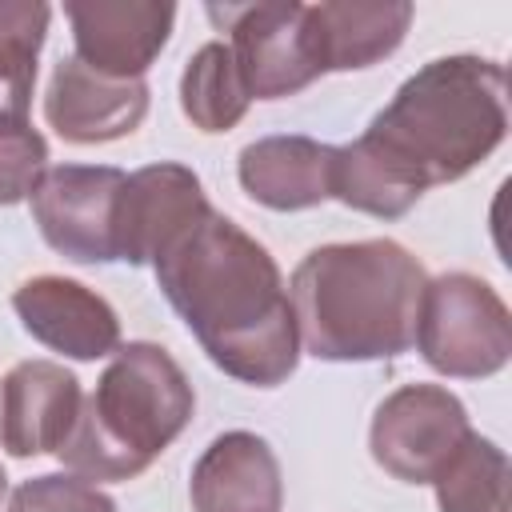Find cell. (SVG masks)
Returning a JSON list of instances; mask_svg holds the SVG:
<instances>
[{"label":"cell","instance_id":"obj_17","mask_svg":"<svg viewBox=\"0 0 512 512\" xmlns=\"http://www.w3.org/2000/svg\"><path fill=\"white\" fill-rule=\"evenodd\" d=\"M252 96L224 40H208L196 48L180 76V108L200 132H228L244 120Z\"/></svg>","mask_w":512,"mask_h":512},{"label":"cell","instance_id":"obj_9","mask_svg":"<svg viewBox=\"0 0 512 512\" xmlns=\"http://www.w3.org/2000/svg\"><path fill=\"white\" fill-rule=\"evenodd\" d=\"M208 212L212 204L192 168L172 160L136 168L132 176H124V188L116 196V260L156 264V256Z\"/></svg>","mask_w":512,"mask_h":512},{"label":"cell","instance_id":"obj_18","mask_svg":"<svg viewBox=\"0 0 512 512\" xmlns=\"http://www.w3.org/2000/svg\"><path fill=\"white\" fill-rule=\"evenodd\" d=\"M48 16L40 0H0V120H28Z\"/></svg>","mask_w":512,"mask_h":512},{"label":"cell","instance_id":"obj_10","mask_svg":"<svg viewBox=\"0 0 512 512\" xmlns=\"http://www.w3.org/2000/svg\"><path fill=\"white\" fill-rule=\"evenodd\" d=\"M64 16L72 24L76 60L116 76V80H144L148 64L164 52L176 4L168 0H68Z\"/></svg>","mask_w":512,"mask_h":512},{"label":"cell","instance_id":"obj_5","mask_svg":"<svg viewBox=\"0 0 512 512\" xmlns=\"http://www.w3.org/2000/svg\"><path fill=\"white\" fill-rule=\"evenodd\" d=\"M416 348L440 376H496L512 356V316L500 292L472 272L428 280L416 320Z\"/></svg>","mask_w":512,"mask_h":512},{"label":"cell","instance_id":"obj_3","mask_svg":"<svg viewBox=\"0 0 512 512\" xmlns=\"http://www.w3.org/2000/svg\"><path fill=\"white\" fill-rule=\"evenodd\" d=\"M424 288V264L396 240L312 248L288 288L300 348L332 364L392 360L416 344Z\"/></svg>","mask_w":512,"mask_h":512},{"label":"cell","instance_id":"obj_2","mask_svg":"<svg viewBox=\"0 0 512 512\" xmlns=\"http://www.w3.org/2000/svg\"><path fill=\"white\" fill-rule=\"evenodd\" d=\"M156 284L208 360L240 384L276 388L300 364L288 284L272 252L216 208L168 244Z\"/></svg>","mask_w":512,"mask_h":512},{"label":"cell","instance_id":"obj_15","mask_svg":"<svg viewBox=\"0 0 512 512\" xmlns=\"http://www.w3.org/2000/svg\"><path fill=\"white\" fill-rule=\"evenodd\" d=\"M332 164L336 144H320L312 136H264L240 148V188L272 208L300 212L332 200Z\"/></svg>","mask_w":512,"mask_h":512},{"label":"cell","instance_id":"obj_13","mask_svg":"<svg viewBox=\"0 0 512 512\" xmlns=\"http://www.w3.org/2000/svg\"><path fill=\"white\" fill-rule=\"evenodd\" d=\"M80 380L56 360H24L0 380V448L16 460L60 452L80 416Z\"/></svg>","mask_w":512,"mask_h":512},{"label":"cell","instance_id":"obj_16","mask_svg":"<svg viewBox=\"0 0 512 512\" xmlns=\"http://www.w3.org/2000/svg\"><path fill=\"white\" fill-rule=\"evenodd\" d=\"M316 52L324 72H356L392 56L412 24L404 0H328L308 4Z\"/></svg>","mask_w":512,"mask_h":512},{"label":"cell","instance_id":"obj_7","mask_svg":"<svg viewBox=\"0 0 512 512\" xmlns=\"http://www.w3.org/2000/svg\"><path fill=\"white\" fill-rule=\"evenodd\" d=\"M468 408L440 384H404L380 400L368 448L372 460L404 484H432L468 440Z\"/></svg>","mask_w":512,"mask_h":512},{"label":"cell","instance_id":"obj_12","mask_svg":"<svg viewBox=\"0 0 512 512\" xmlns=\"http://www.w3.org/2000/svg\"><path fill=\"white\" fill-rule=\"evenodd\" d=\"M148 112L144 80L104 76L76 56H60L44 92V120L68 144H108L140 128Z\"/></svg>","mask_w":512,"mask_h":512},{"label":"cell","instance_id":"obj_14","mask_svg":"<svg viewBox=\"0 0 512 512\" xmlns=\"http://www.w3.org/2000/svg\"><path fill=\"white\" fill-rule=\"evenodd\" d=\"M188 496L192 512H280V460L256 432H224L192 464Z\"/></svg>","mask_w":512,"mask_h":512},{"label":"cell","instance_id":"obj_11","mask_svg":"<svg viewBox=\"0 0 512 512\" xmlns=\"http://www.w3.org/2000/svg\"><path fill=\"white\" fill-rule=\"evenodd\" d=\"M12 308L32 340L68 360H104L120 348L116 308L80 280L32 276L12 292Z\"/></svg>","mask_w":512,"mask_h":512},{"label":"cell","instance_id":"obj_22","mask_svg":"<svg viewBox=\"0 0 512 512\" xmlns=\"http://www.w3.org/2000/svg\"><path fill=\"white\" fill-rule=\"evenodd\" d=\"M4 488H8V476H4V468H0V500H4Z\"/></svg>","mask_w":512,"mask_h":512},{"label":"cell","instance_id":"obj_21","mask_svg":"<svg viewBox=\"0 0 512 512\" xmlns=\"http://www.w3.org/2000/svg\"><path fill=\"white\" fill-rule=\"evenodd\" d=\"M48 168V140L28 120H0V204L32 196Z\"/></svg>","mask_w":512,"mask_h":512},{"label":"cell","instance_id":"obj_8","mask_svg":"<svg viewBox=\"0 0 512 512\" xmlns=\"http://www.w3.org/2000/svg\"><path fill=\"white\" fill-rule=\"evenodd\" d=\"M120 168L112 164H56L44 168L32 188V216L40 236L76 264H112L116 260V196L124 188Z\"/></svg>","mask_w":512,"mask_h":512},{"label":"cell","instance_id":"obj_1","mask_svg":"<svg viewBox=\"0 0 512 512\" xmlns=\"http://www.w3.org/2000/svg\"><path fill=\"white\" fill-rule=\"evenodd\" d=\"M508 132V72L488 56H440L412 72L364 136L336 148L332 200L396 220L432 184L484 164Z\"/></svg>","mask_w":512,"mask_h":512},{"label":"cell","instance_id":"obj_20","mask_svg":"<svg viewBox=\"0 0 512 512\" xmlns=\"http://www.w3.org/2000/svg\"><path fill=\"white\" fill-rule=\"evenodd\" d=\"M8 512H116V500L76 472H44L16 484Z\"/></svg>","mask_w":512,"mask_h":512},{"label":"cell","instance_id":"obj_19","mask_svg":"<svg viewBox=\"0 0 512 512\" xmlns=\"http://www.w3.org/2000/svg\"><path fill=\"white\" fill-rule=\"evenodd\" d=\"M432 488L440 512H508V456L496 440L468 432Z\"/></svg>","mask_w":512,"mask_h":512},{"label":"cell","instance_id":"obj_6","mask_svg":"<svg viewBox=\"0 0 512 512\" xmlns=\"http://www.w3.org/2000/svg\"><path fill=\"white\" fill-rule=\"evenodd\" d=\"M204 12L228 32L252 100H280L324 76L308 4H208Z\"/></svg>","mask_w":512,"mask_h":512},{"label":"cell","instance_id":"obj_4","mask_svg":"<svg viewBox=\"0 0 512 512\" xmlns=\"http://www.w3.org/2000/svg\"><path fill=\"white\" fill-rule=\"evenodd\" d=\"M192 412L196 392L172 352L132 340L112 352L56 456L92 484L132 480L188 428Z\"/></svg>","mask_w":512,"mask_h":512}]
</instances>
